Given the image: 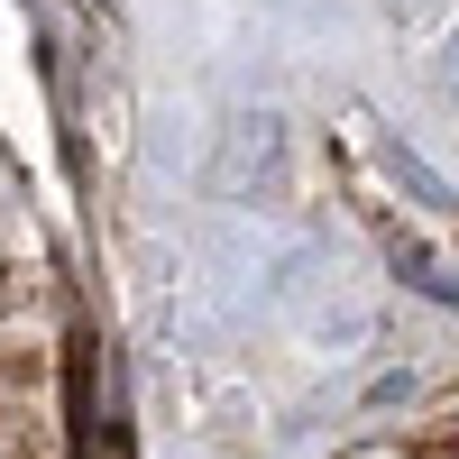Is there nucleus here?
Segmentation results:
<instances>
[{
	"label": "nucleus",
	"mask_w": 459,
	"mask_h": 459,
	"mask_svg": "<svg viewBox=\"0 0 459 459\" xmlns=\"http://www.w3.org/2000/svg\"><path fill=\"white\" fill-rule=\"evenodd\" d=\"M395 266H404V276L423 285L432 303H459V276H441V257H432V248H413V239H395Z\"/></svg>",
	"instance_id": "nucleus-3"
},
{
	"label": "nucleus",
	"mask_w": 459,
	"mask_h": 459,
	"mask_svg": "<svg viewBox=\"0 0 459 459\" xmlns=\"http://www.w3.org/2000/svg\"><path fill=\"white\" fill-rule=\"evenodd\" d=\"M386 10H395V19H423V10H432V0H386Z\"/></svg>",
	"instance_id": "nucleus-4"
},
{
	"label": "nucleus",
	"mask_w": 459,
	"mask_h": 459,
	"mask_svg": "<svg viewBox=\"0 0 459 459\" xmlns=\"http://www.w3.org/2000/svg\"><path fill=\"white\" fill-rule=\"evenodd\" d=\"M386 166H395V184H404V194H413V203H432V212H459V194H450V184H441V175H432L423 157H404V147H395V157H386Z\"/></svg>",
	"instance_id": "nucleus-2"
},
{
	"label": "nucleus",
	"mask_w": 459,
	"mask_h": 459,
	"mask_svg": "<svg viewBox=\"0 0 459 459\" xmlns=\"http://www.w3.org/2000/svg\"><path fill=\"white\" fill-rule=\"evenodd\" d=\"M276 166H285V120L276 110H248V120H230V138H221V157H212V194H257V184H276Z\"/></svg>",
	"instance_id": "nucleus-1"
},
{
	"label": "nucleus",
	"mask_w": 459,
	"mask_h": 459,
	"mask_svg": "<svg viewBox=\"0 0 459 459\" xmlns=\"http://www.w3.org/2000/svg\"><path fill=\"white\" fill-rule=\"evenodd\" d=\"M450 92H459V47H450Z\"/></svg>",
	"instance_id": "nucleus-5"
}]
</instances>
